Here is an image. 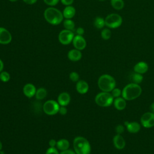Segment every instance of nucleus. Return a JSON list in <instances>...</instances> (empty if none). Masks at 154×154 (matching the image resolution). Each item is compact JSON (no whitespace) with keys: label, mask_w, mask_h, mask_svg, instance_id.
Here are the masks:
<instances>
[{"label":"nucleus","mask_w":154,"mask_h":154,"mask_svg":"<svg viewBox=\"0 0 154 154\" xmlns=\"http://www.w3.org/2000/svg\"><path fill=\"white\" fill-rule=\"evenodd\" d=\"M60 106L58 102L54 100H48L44 103L43 109L46 114L54 116L58 112Z\"/></svg>","instance_id":"7"},{"label":"nucleus","mask_w":154,"mask_h":154,"mask_svg":"<svg viewBox=\"0 0 154 154\" xmlns=\"http://www.w3.org/2000/svg\"><path fill=\"white\" fill-rule=\"evenodd\" d=\"M46 154H60L55 147H49L46 152Z\"/></svg>","instance_id":"32"},{"label":"nucleus","mask_w":154,"mask_h":154,"mask_svg":"<svg viewBox=\"0 0 154 154\" xmlns=\"http://www.w3.org/2000/svg\"><path fill=\"white\" fill-rule=\"evenodd\" d=\"M100 35H101V37L102 38V39H103L105 40H109L111 37V29L108 28H103L101 31Z\"/></svg>","instance_id":"27"},{"label":"nucleus","mask_w":154,"mask_h":154,"mask_svg":"<svg viewBox=\"0 0 154 154\" xmlns=\"http://www.w3.org/2000/svg\"><path fill=\"white\" fill-rule=\"evenodd\" d=\"M150 111L152 113H154V102L152 103L151 105H150Z\"/></svg>","instance_id":"40"},{"label":"nucleus","mask_w":154,"mask_h":154,"mask_svg":"<svg viewBox=\"0 0 154 154\" xmlns=\"http://www.w3.org/2000/svg\"><path fill=\"white\" fill-rule=\"evenodd\" d=\"M2 144L1 141H0V151L2 150Z\"/></svg>","instance_id":"42"},{"label":"nucleus","mask_w":154,"mask_h":154,"mask_svg":"<svg viewBox=\"0 0 154 154\" xmlns=\"http://www.w3.org/2000/svg\"><path fill=\"white\" fill-rule=\"evenodd\" d=\"M12 36L10 32L5 28L0 27V44L7 45L11 42Z\"/></svg>","instance_id":"11"},{"label":"nucleus","mask_w":154,"mask_h":154,"mask_svg":"<svg viewBox=\"0 0 154 154\" xmlns=\"http://www.w3.org/2000/svg\"><path fill=\"white\" fill-rule=\"evenodd\" d=\"M93 25L97 29H102L105 26V19L99 16L96 17L94 20Z\"/></svg>","instance_id":"24"},{"label":"nucleus","mask_w":154,"mask_h":154,"mask_svg":"<svg viewBox=\"0 0 154 154\" xmlns=\"http://www.w3.org/2000/svg\"><path fill=\"white\" fill-rule=\"evenodd\" d=\"M47 96V91L45 88L41 87L37 89L35 97L38 100H42L45 99Z\"/></svg>","instance_id":"23"},{"label":"nucleus","mask_w":154,"mask_h":154,"mask_svg":"<svg viewBox=\"0 0 154 154\" xmlns=\"http://www.w3.org/2000/svg\"><path fill=\"white\" fill-rule=\"evenodd\" d=\"M142 93V88L139 84L130 83L126 85L122 91V96L126 100H132L138 98Z\"/></svg>","instance_id":"1"},{"label":"nucleus","mask_w":154,"mask_h":154,"mask_svg":"<svg viewBox=\"0 0 154 154\" xmlns=\"http://www.w3.org/2000/svg\"><path fill=\"white\" fill-rule=\"evenodd\" d=\"M63 26L66 29L73 31L75 28V22L71 19H66L63 22Z\"/></svg>","instance_id":"25"},{"label":"nucleus","mask_w":154,"mask_h":154,"mask_svg":"<svg viewBox=\"0 0 154 154\" xmlns=\"http://www.w3.org/2000/svg\"><path fill=\"white\" fill-rule=\"evenodd\" d=\"M125 125L126 127L127 131L132 134H136L141 129V126L137 122H125Z\"/></svg>","instance_id":"14"},{"label":"nucleus","mask_w":154,"mask_h":154,"mask_svg":"<svg viewBox=\"0 0 154 154\" xmlns=\"http://www.w3.org/2000/svg\"><path fill=\"white\" fill-rule=\"evenodd\" d=\"M116 132H117V134H122L124 131H125V127L122 125H118L116 127Z\"/></svg>","instance_id":"33"},{"label":"nucleus","mask_w":154,"mask_h":154,"mask_svg":"<svg viewBox=\"0 0 154 154\" xmlns=\"http://www.w3.org/2000/svg\"><path fill=\"white\" fill-rule=\"evenodd\" d=\"M131 79L133 83L140 84L143 80V76L142 74L135 72V73L132 74L131 76Z\"/></svg>","instance_id":"26"},{"label":"nucleus","mask_w":154,"mask_h":154,"mask_svg":"<svg viewBox=\"0 0 154 154\" xmlns=\"http://www.w3.org/2000/svg\"><path fill=\"white\" fill-rule=\"evenodd\" d=\"M9 1H11V2H16V1H17L18 0H9Z\"/></svg>","instance_id":"43"},{"label":"nucleus","mask_w":154,"mask_h":154,"mask_svg":"<svg viewBox=\"0 0 154 154\" xmlns=\"http://www.w3.org/2000/svg\"><path fill=\"white\" fill-rule=\"evenodd\" d=\"M58 103L60 106H66L70 102V96L67 92H63L58 96Z\"/></svg>","instance_id":"16"},{"label":"nucleus","mask_w":154,"mask_h":154,"mask_svg":"<svg viewBox=\"0 0 154 154\" xmlns=\"http://www.w3.org/2000/svg\"><path fill=\"white\" fill-rule=\"evenodd\" d=\"M113 104L116 109L119 111H122L125 109L126 106V100L123 97H117L114 99Z\"/></svg>","instance_id":"19"},{"label":"nucleus","mask_w":154,"mask_h":154,"mask_svg":"<svg viewBox=\"0 0 154 154\" xmlns=\"http://www.w3.org/2000/svg\"><path fill=\"white\" fill-rule=\"evenodd\" d=\"M60 154H76L75 151L71 150V149H67L63 151H61Z\"/></svg>","instance_id":"36"},{"label":"nucleus","mask_w":154,"mask_h":154,"mask_svg":"<svg viewBox=\"0 0 154 154\" xmlns=\"http://www.w3.org/2000/svg\"><path fill=\"white\" fill-rule=\"evenodd\" d=\"M56 146L57 147L58 149H59L61 151H63V150L69 149L70 146V143L67 140L63 138V139L59 140L57 142Z\"/></svg>","instance_id":"21"},{"label":"nucleus","mask_w":154,"mask_h":154,"mask_svg":"<svg viewBox=\"0 0 154 154\" xmlns=\"http://www.w3.org/2000/svg\"><path fill=\"white\" fill-rule=\"evenodd\" d=\"M23 1L24 2H25L26 4H29V5L34 4L37 1V0H23Z\"/></svg>","instance_id":"39"},{"label":"nucleus","mask_w":154,"mask_h":154,"mask_svg":"<svg viewBox=\"0 0 154 154\" xmlns=\"http://www.w3.org/2000/svg\"><path fill=\"white\" fill-rule=\"evenodd\" d=\"M76 89L79 94H84L88 92L89 85L86 81L84 80H79L76 84Z\"/></svg>","instance_id":"15"},{"label":"nucleus","mask_w":154,"mask_h":154,"mask_svg":"<svg viewBox=\"0 0 154 154\" xmlns=\"http://www.w3.org/2000/svg\"><path fill=\"white\" fill-rule=\"evenodd\" d=\"M112 141L114 147L119 150L124 149L126 146V141L120 134H116L114 135Z\"/></svg>","instance_id":"12"},{"label":"nucleus","mask_w":154,"mask_h":154,"mask_svg":"<svg viewBox=\"0 0 154 154\" xmlns=\"http://www.w3.org/2000/svg\"><path fill=\"white\" fill-rule=\"evenodd\" d=\"M142 126L146 128H150L154 126V113L146 112L143 114L140 119Z\"/></svg>","instance_id":"9"},{"label":"nucleus","mask_w":154,"mask_h":154,"mask_svg":"<svg viewBox=\"0 0 154 154\" xmlns=\"http://www.w3.org/2000/svg\"><path fill=\"white\" fill-rule=\"evenodd\" d=\"M105 26L109 29L117 28L121 26L123 22L122 17L117 13L108 14L105 18Z\"/></svg>","instance_id":"6"},{"label":"nucleus","mask_w":154,"mask_h":154,"mask_svg":"<svg viewBox=\"0 0 154 154\" xmlns=\"http://www.w3.org/2000/svg\"><path fill=\"white\" fill-rule=\"evenodd\" d=\"M4 69V63L3 61L0 59V73Z\"/></svg>","instance_id":"41"},{"label":"nucleus","mask_w":154,"mask_h":154,"mask_svg":"<svg viewBox=\"0 0 154 154\" xmlns=\"http://www.w3.org/2000/svg\"><path fill=\"white\" fill-rule=\"evenodd\" d=\"M72 43L75 48L79 51L84 49L87 46L85 39L82 37V35H76L74 36Z\"/></svg>","instance_id":"10"},{"label":"nucleus","mask_w":154,"mask_h":154,"mask_svg":"<svg viewBox=\"0 0 154 154\" xmlns=\"http://www.w3.org/2000/svg\"><path fill=\"white\" fill-rule=\"evenodd\" d=\"M74 36L75 35L72 31L64 29L60 32L58 38L60 43L63 45H67L72 42Z\"/></svg>","instance_id":"8"},{"label":"nucleus","mask_w":154,"mask_h":154,"mask_svg":"<svg viewBox=\"0 0 154 154\" xmlns=\"http://www.w3.org/2000/svg\"><path fill=\"white\" fill-rule=\"evenodd\" d=\"M10 75L6 71H2L0 73V80L3 82H7L10 79Z\"/></svg>","instance_id":"28"},{"label":"nucleus","mask_w":154,"mask_h":154,"mask_svg":"<svg viewBox=\"0 0 154 154\" xmlns=\"http://www.w3.org/2000/svg\"><path fill=\"white\" fill-rule=\"evenodd\" d=\"M149 69V66L147 63L144 61H140L138 62L134 67V70L135 72L144 74L147 72Z\"/></svg>","instance_id":"17"},{"label":"nucleus","mask_w":154,"mask_h":154,"mask_svg":"<svg viewBox=\"0 0 154 154\" xmlns=\"http://www.w3.org/2000/svg\"><path fill=\"white\" fill-rule=\"evenodd\" d=\"M69 78L73 82H78L79 79V75L76 72H72L69 75Z\"/></svg>","instance_id":"29"},{"label":"nucleus","mask_w":154,"mask_h":154,"mask_svg":"<svg viewBox=\"0 0 154 154\" xmlns=\"http://www.w3.org/2000/svg\"><path fill=\"white\" fill-rule=\"evenodd\" d=\"M43 15L45 20L49 23L53 25L60 24L64 18L63 13L53 7H50L46 8L44 11Z\"/></svg>","instance_id":"2"},{"label":"nucleus","mask_w":154,"mask_h":154,"mask_svg":"<svg viewBox=\"0 0 154 154\" xmlns=\"http://www.w3.org/2000/svg\"><path fill=\"white\" fill-rule=\"evenodd\" d=\"M76 33L77 34V35H82L84 33V29L82 27H78L76 30Z\"/></svg>","instance_id":"37"},{"label":"nucleus","mask_w":154,"mask_h":154,"mask_svg":"<svg viewBox=\"0 0 154 154\" xmlns=\"http://www.w3.org/2000/svg\"><path fill=\"white\" fill-rule=\"evenodd\" d=\"M0 154H4V152H3V151L1 150V151H0Z\"/></svg>","instance_id":"44"},{"label":"nucleus","mask_w":154,"mask_h":154,"mask_svg":"<svg viewBox=\"0 0 154 154\" xmlns=\"http://www.w3.org/2000/svg\"><path fill=\"white\" fill-rule=\"evenodd\" d=\"M114 99L109 92L102 91L96 96L94 100L97 105L102 107H108L113 103Z\"/></svg>","instance_id":"5"},{"label":"nucleus","mask_w":154,"mask_h":154,"mask_svg":"<svg viewBox=\"0 0 154 154\" xmlns=\"http://www.w3.org/2000/svg\"><path fill=\"white\" fill-rule=\"evenodd\" d=\"M57 141L54 139H51L49 141V146L51 147H55L57 145Z\"/></svg>","instance_id":"38"},{"label":"nucleus","mask_w":154,"mask_h":154,"mask_svg":"<svg viewBox=\"0 0 154 154\" xmlns=\"http://www.w3.org/2000/svg\"><path fill=\"white\" fill-rule=\"evenodd\" d=\"M60 0H43L44 2L49 5V6H51V7H53V6H55L56 5L58 2H59Z\"/></svg>","instance_id":"31"},{"label":"nucleus","mask_w":154,"mask_h":154,"mask_svg":"<svg viewBox=\"0 0 154 154\" xmlns=\"http://www.w3.org/2000/svg\"><path fill=\"white\" fill-rule=\"evenodd\" d=\"M76 13L75 8L72 5L66 6L63 11V14L64 18L67 19H71L73 18Z\"/></svg>","instance_id":"20"},{"label":"nucleus","mask_w":154,"mask_h":154,"mask_svg":"<svg viewBox=\"0 0 154 154\" xmlns=\"http://www.w3.org/2000/svg\"><path fill=\"white\" fill-rule=\"evenodd\" d=\"M99 1H105V0H99Z\"/></svg>","instance_id":"45"},{"label":"nucleus","mask_w":154,"mask_h":154,"mask_svg":"<svg viewBox=\"0 0 154 154\" xmlns=\"http://www.w3.org/2000/svg\"><path fill=\"white\" fill-rule=\"evenodd\" d=\"M111 5L116 10H122L125 7V2L123 0H111Z\"/></svg>","instance_id":"22"},{"label":"nucleus","mask_w":154,"mask_h":154,"mask_svg":"<svg viewBox=\"0 0 154 154\" xmlns=\"http://www.w3.org/2000/svg\"><path fill=\"white\" fill-rule=\"evenodd\" d=\"M58 112L61 114V115H66L67 112V109L65 106H61L59 108V111Z\"/></svg>","instance_id":"34"},{"label":"nucleus","mask_w":154,"mask_h":154,"mask_svg":"<svg viewBox=\"0 0 154 154\" xmlns=\"http://www.w3.org/2000/svg\"><path fill=\"white\" fill-rule=\"evenodd\" d=\"M60 1H61V2L66 6L71 5L73 2V0H60Z\"/></svg>","instance_id":"35"},{"label":"nucleus","mask_w":154,"mask_h":154,"mask_svg":"<svg viewBox=\"0 0 154 154\" xmlns=\"http://www.w3.org/2000/svg\"><path fill=\"white\" fill-rule=\"evenodd\" d=\"M67 57L72 61H78L81 59L82 53L81 51L76 49H71L68 52Z\"/></svg>","instance_id":"18"},{"label":"nucleus","mask_w":154,"mask_h":154,"mask_svg":"<svg viewBox=\"0 0 154 154\" xmlns=\"http://www.w3.org/2000/svg\"><path fill=\"white\" fill-rule=\"evenodd\" d=\"M97 85L102 91L111 92L116 87V81L110 75L103 74L99 78Z\"/></svg>","instance_id":"4"},{"label":"nucleus","mask_w":154,"mask_h":154,"mask_svg":"<svg viewBox=\"0 0 154 154\" xmlns=\"http://www.w3.org/2000/svg\"><path fill=\"white\" fill-rule=\"evenodd\" d=\"M111 94L114 98H117L122 95V91L119 88H114L111 91Z\"/></svg>","instance_id":"30"},{"label":"nucleus","mask_w":154,"mask_h":154,"mask_svg":"<svg viewBox=\"0 0 154 154\" xmlns=\"http://www.w3.org/2000/svg\"><path fill=\"white\" fill-rule=\"evenodd\" d=\"M35 87L31 83H28L23 86V93L25 96L31 98L35 96L36 92Z\"/></svg>","instance_id":"13"},{"label":"nucleus","mask_w":154,"mask_h":154,"mask_svg":"<svg viewBox=\"0 0 154 154\" xmlns=\"http://www.w3.org/2000/svg\"><path fill=\"white\" fill-rule=\"evenodd\" d=\"M73 146L76 154H90L91 146L89 141L83 137H76L73 140Z\"/></svg>","instance_id":"3"}]
</instances>
